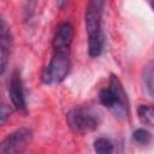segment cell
I'll return each instance as SVG.
<instances>
[{"label":"cell","instance_id":"cell-10","mask_svg":"<svg viewBox=\"0 0 154 154\" xmlns=\"http://www.w3.org/2000/svg\"><path fill=\"white\" fill-rule=\"evenodd\" d=\"M137 114H138L140 120L144 125L154 128V106L141 105L137 108Z\"/></svg>","mask_w":154,"mask_h":154},{"label":"cell","instance_id":"cell-2","mask_svg":"<svg viewBox=\"0 0 154 154\" xmlns=\"http://www.w3.org/2000/svg\"><path fill=\"white\" fill-rule=\"evenodd\" d=\"M99 99L100 102L105 107L111 109L117 117L126 118L129 113V103H128L126 93L118 76L111 75L108 85L100 90Z\"/></svg>","mask_w":154,"mask_h":154},{"label":"cell","instance_id":"cell-9","mask_svg":"<svg viewBox=\"0 0 154 154\" xmlns=\"http://www.w3.org/2000/svg\"><path fill=\"white\" fill-rule=\"evenodd\" d=\"M142 83L147 95L154 99V61L148 63L142 70Z\"/></svg>","mask_w":154,"mask_h":154},{"label":"cell","instance_id":"cell-1","mask_svg":"<svg viewBox=\"0 0 154 154\" xmlns=\"http://www.w3.org/2000/svg\"><path fill=\"white\" fill-rule=\"evenodd\" d=\"M102 13L103 1H89L85 8V29L88 32V52L93 58L99 57L105 46V35L102 31Z\"/></svg>","mask_w":154,"mask_h":154},{"label":"cell","instance_id":"cell-3","mask_svg":"<svg viewBox=\"0 0 154 154\" xmlns=\"http://www.w3.org/2000/svg\"><path fill=\"white\" fill-rule=\"evenodd\" d=\"M66 120L73 132L84 135L99 128L101 123V114L94 107L81 106L71 109L66 116Z\"/></svg>","mask_w":154,"mask_h":154},{"label":"cell","instance_id":"cell-4","mask_svg":"<svg viewBox=\"0 0 154 154\" xmlns=\"http://www.w3.org/2000/svg\"><path fill=\"white\" fill-rule=\"evenodd\" d=\"M70 66V52H53L49 64L42 71V82L45 84H58L63 82L69 75Z\"/></svg>","mask_w":154,"mask_h":154},{"label":"cell","instance_id":"cell-13","mask_svg":"<svg viewBox=\"0 0 154 154\" xmlns=\"http://www.w3.org/2000/svg\"><path fill=\"white\" fill-rule=\"evenodd\" d=\"M8 116H10V111H7V106L2 105V107H1V124H5Z\"/></svg>","mask_w":154,"mask_h":154},{"label":"cell","instance_id":"cell-6","mask_svg":"<svg viewBox=\"0 0 154 154\" xmlns=\"http://www.w3.org/2000/svg\"><path fill=\"white\" fill-rule=\"evenodd\" d=\"M73 40V26L69 22L61 23L53 36L52 46L53 52H70V47Z\"/></svg>","mask_w":154,"mask_h":154},{"label":"cell","instance_id":"cell-11","mask_svg":"<svg viewBox=\"0 0 154 154\" xmlns=\"http://www.w3.org/2000/svg\"><path fill=\"white\" fill-rule=\"evenodd\" d=\"M94 150L96 154H113L114 147L108 138L99 137L94 141Z\"/></svg>","mask_w":154,"mask_h":154},{"label":"cell","instance_id":"cell-5","mask_svg":"<svg viewBox=\"0 0 154 154\" xmlns=\"http://www.w3.org/2000/svg\"><path fill=\"white\" fill-rule=\"evenodd\" d=\"M32 138V132L28 128H19L10 132L1 142L0 154H22Z\"/></svg>","mask_w":154,"mask_h":154},{"label":"cell","instance_id":"cell-12","mask_svg":"<svg viewBox=\"0 0 154 154\" xmlns=\"http://www.w3.org/2000/svg\"><path fill=\"white\" fill-rule=\"evenodd\" d=\"M132 138H134L135 142H137L140 144H148V143L152 142L153 136H152V134L148 130H146L143 128H140V129H137V130L134 131Z\"/></svg>","mask_w":154,"mask_h":154},{"label":"cell","instance_id":"cell-7","mask_svg":"<svg viewBox=\"0 0 154 154\" xmlns=\"http://www.w3.org/2000/svg\"><path fill=\"white\" fill-rule=\"evenodd\" d=\"M8 95L12 105L17 111H20V112L26 111V101H25L23 82L20 78V73L18 71H14L11 76V81L8 85Z\"/></svg>","mask_w":154,"mask_h":154},{"label":"cell","instance_id":"cell-14","mask_svg":"<svg viewBox=\"0 0 154 154\" xmlns=\"http://www.w3.org/2000/svg\"><path fill=\"white\" fill-rule=\"evenodd\" d=\"M150 6H152V8H153V11H154V1L150 2Z\"/></svg>","mask_w":154,"mask_h":154},{"label":"cell","instance_id":"cell-8","mask_svg":"<svg viewBox=\"0 0 154 154\" xmlns=\"http://www.w3.org/2000/svg\"><path fill=\"white\" fill-rule=\"evenodd\" d=\"M12 48V35L4 17L0 19V71L5 72Z\"/></svg>","mask_w":154,"mask_h":154}]
</instances>
